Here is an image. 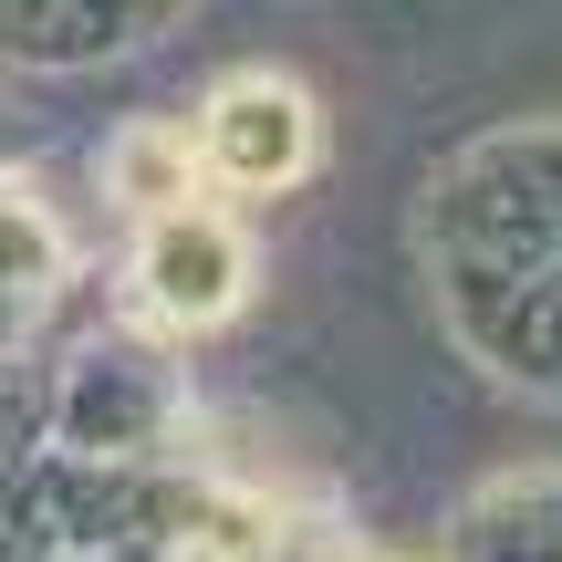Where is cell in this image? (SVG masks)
I'll use <instances>...</instances> for the list:
<instances>
[{"instance_id": "7a4b0ae2", "label": "cell", "mask_w": 562, "mask_h": 562, "mask_svg": "<svg viewBox=\"0 0 562 562\" xmlns=\"http://www.w3.org/2000/svg\"><path fill=\"white\" fill-rule=\"evenodd\" d=\"M136 281H146V313L167 323H229L250 292V240L220 220V209H167L146 220V250H136Z\"/></svg>"}, {"instance_id": "3957f363", "label": "cell", "mask_w": 562, "mask_h": 562, "mask_svg": "<svg viewBox=\"0 0 562 562\" xmlns=\"http://www.w3.org/2000/svg\"><path fill=\"white\" fill-rule=\"evenodd\" d=\"M104 188H115L125 209H146V220L188 209V188H199V146H188V125H125V136L104 146Z\"/></svg>"}, {"instance_id": "6da1fadb", "label": "cell", "mask_w": 562, "mask_h": 562, "mask_svg": "<svg viewBox=\"0 0 562 562\" xmlns=\"http://www.w3.org/2000/svg\"><path fill=\"white\" fill-rule=\"evenodd\" d=\"M199 167L220 188H250V199H271V188H292L302 167H313L323 125H313V94H302L292 74H229L220 94L199 104Z\"/></svg>"}]
</instances>
